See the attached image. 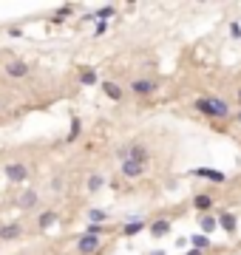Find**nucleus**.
<instances>
[{"mask_svg":"<svg viewBox=\"0 0 241 255\" xmlns=\"http://www.w3.org/2000/svg\"><path fill=\"white\" fill-rule=\"evenodd\" d=\"M88 219H91V224H103L108 216H105L103 210H94V207H91V210H88Z\"/></svg>","mask_w":241,"mask_h":255,"instance_id":"nucleus-23","label":"nucleus"},{"mask_svg":"<svg viewBox=\"0 0 241 255\" xmlns=\"http://www.w3.org/2000/svg\"><path fill=\"white\" fill-rule=\"evenodd\" d=\"M230 32H233V37H241V29H239V23H230Z\"/></svg>","mask_w":241,"mask_h":255,"instance_id":"nucleus-27","label":"nucleus"},{"mask_svg":"<svg viewBox=\"0 0 241 255\" xmlns=\"http://www.w3.org/2000/svg\"><path fill=\"white\" fill-rule=\"evenodd\" d=\"M145 167H148V164H139V162H134V159H125V162H122V176H125V179H142V176H145Z\"/></svg>","mask_w":241,"mask_h":255,"instance_id":"nucleus-7","label":"nucleus"},{"mask_svg":"<svg viewBox=\"0 0 241 255\" xmlns=\"http://www.w3.org/2000/svg\"><path fill=\"white\" fill-rule=\"evenodd\" d=\"M128 88H131V94H137V96H153L156 88H159V82L156 80H134Z\"/></svg>","mask_w":241,"mask_h":255,"instance_id":"nucleus-4","label":"nucleus"},{"mask_svg":"<svg viewBox=\"0 0 241 255\" xmlns=\"http://www.w3.org/2000/svg\"><path fill=\"white\" fill-rule=\"evenodd\" d=\"M116 159H119V162H125V159H128V142L116 148Z\"/></svg>","mask_w":241,"mask_h":255,"instance_id":"nucleus-26","label":"nucleus"},{"mask_svg":"<svg viewBox=\"0 0 241 255\" xmlns=\"http://www.w3.org/2000/svg\"><path fill=\"white\" fill-rule=\"evenodd\" d=\"M128 159H134V162H139V164H148L150 151L142 142H128Z\"/></svg>","mask_w":241,"mask_h":255,"instance_id":"nucleus-5","label":"nucleus"},{"mask_svg":"<svg viewBox=\"0 0 241 255\" xmlns=\"http://www.w3.org/2000/svg\"><path fill=\"white\" fill-rule=\"evenodd\" d=\"M190 173H193V176H205V179H210L213 185H224V182H227V176L221 173V170H213V167H193Z\"/></svg>","mask_w":241,"mask_h":255,"instance_id":"nucleus-8","label":"nucleus"},{"mask_svg":"<svg viewBox=\"0 0 241 255\" xmlns=\"http://www.w3.org/2000/svg\"><path fill=\"white\" fill-rule=\"evenodd\" d=\"M199 224H202V235H210V232H213V230L218 227V219L207 213V216H202V221H199Z\"/></svg>","mask_w":241,"mask_h":255,"instance_id":"nucleus-16","label":"nucleus"},{"mask_svg":"<svg viewBox=\"0 0 241 255\" xmlns=\"http://www.w3.org/2000/svg\"><path fill=\"white\" fill-rule=\"evenodd\" d=\"M148 230H150V235H153V238H162V235H168V232L173 230V224L168 219H159V221H153Z\"/></svg>","mask_w":241,"mask_h":255,"instance_id":"nucleus-12","label":"nucleus"},{"mask_svg":"<svg viewBox=\"0 0 241 255\" xmlns=\"http://www.w3.org/2000/svg\"><path fill=\"white\" fill-rule=\"evenodd\" d=\"M54 221H57V213H54V210H46V213H40V219H37V224H40V227L46 230V227H51Z\"/></svg>","mask_w":241,"mask_h":255,"instance_id":"nucleus-20","label":"nucleus"},{"mask_svg":"<svg viewBox=\"0 0 241 255\" xmlns=\"http://www.w3.org/2000/svg\"><path fill=\"white\" fill-rule=\"evenodd\" d=\"M236 119H239V122H241V111H239V114H236Z\"/></svg>","mask_w":241,"mask_h":255,"instance_id":"nucleus-31","label":"nucleus"},{"mask_svg":"<svg viewBox=\"0 0 241 255\" xmlns=\"http://www.w3.org/2000/svg\"><path fill=\"white\" fill-rule=\"evenodd\" d=\"M71 12H74V6H69V3H66V6H60L57 14H51V23H63V20H66Z\"/></svg>","mask_w":241,"mask_h":255,"instance_id":"nucleus-22","label":"nucleus"},{"mask_svg":"<svg viewBox=\"0 0 241 255\" xmlns=\"http://www.w3.org/2000/svg\"><path fill=\"white\" fill-rule=\"evenodd\" d=\"M193 207L202 213V216H207L210 213V207H213V196H207V193H199V196L193 198Z\"/></svg>","mask_w":241,"mask_h":255,"instance_id":"nucleus-13","label":"nucleus"},{"mask_svg":"<svg viewBox=\"0 0 241 255\" xmlns=\"http://www.w3.org/2000/svg\"><path fill=\"white\" fill-rule=\"evenodd\" d=\"M239 99H241V91H239Z\"/></svg>","mask_w":241,"mask_h":255,"instance_id":"nucleus-32","label":"nucleus"},{"mask_svg":"<svg viewBox=\"0 0 241 255\" xmlns=\"http://www.w3.org/2000/svg\"><path fill=\"white\" fill-rule=\"evenodd\" d=\"M85 187H88L91 193H100V190L105 187V179L100 173H91V176H88V182H85Z\"/></svg>","mask_w":241,"mask_h":255,"instance_id":"nucleus-17","label":"nucleus"},{"mask_svg":"<svg viewBox=\"0 0 241 255\" xmlns=\"http://www.w3.org/2000/svg\"><path fill=\"white\" fill-rule=\"evenodd\" d=\"M111 14H116V9H114V6H103L100 12L94 14V20H103V23H105V17H111Z\"/></svg>","mask_w":241,"mask_h":255,"instance_id":"nucleus-24","label":"nucleus"},{"mask_svg":"<svg viewBox=\"0 0 241 255\" xmlns=\"http://www.w3.org/2000/svg\"><path fill=\"white\" fill-rule=\"evenodd\" d=\"M0 111H3V105H0Z\"/></svg>","mask_w":241,"mask_h":255,"instance_id":"nucleus-33","label":"nucleus"},{"mask_svg":"<svg viewBox=\"0 0 241 255\" xmlns=\"http://www.w3.org/2000/svg\"><path fill=\"white\" fill-rule=\"evenodd\" d=\"M187 241H190V244H196L193 250H202V253H205L207 247H210V235H190Z\"/></svg>","mask_w":241,"mask_h":255,"instance_id":"nucleus-21","label":"nucleus"},{"mask_svg":"<svg viewBox=\"0 0 241 255\" xmlns=\"http://www.w3.org/2000/svg\"><path fill=\"white\" fill-rule=\"evenodd\" d=\"M105 29H108V23H103V20H100V23H97V29H94V32H97V34H103Z\"/></svg>","mask_w":241,"mask_h":255,"instance_id":"nucleus-28","label":"nucleus"},{"mask_svg":"<svg viewBox=\"0 0 241 255\" xmlns=\"http://www.w3.org/2000/svg\"><path fill=\"white\" fill-rule=\"evenodd\" d=\"M77 250H80V255H94L97 250H100V238H97V235H85V232H82L80 241H77Z\"/></svg>","mask_w":241,"mask_h":255,"instance_id":"nucleus-6","label":"nucleus"},{"mask_svg":"<svg viewBox=\"0 0 241 255\" xmlns=\"http://www.w3.org/2000/svg\"><path fill=\"white\" fill-rule=\"evenodd\" d=\"M3 71H6L12 80H26V77L32 74V65H29L26 60H12V63H6V65H3Z\"/></svg>","mask_w":241,"mask_h":255,"instance_id":"nucleus-3","label":"nucleus"},{"mask_svg":"<svg viewBox=\"0 0 241 255\" xmlns=\"http://www.w3.org/2000/svg\"><path fill=\"white\" fill-rule=\"evenodd\" d=\"M100 77H97V71L94 68H82L80 71V85H97Z\"/></svg>","mask_w":241,"mask_h":255,"instance_id":"nucleus-18","label":"nucleus"},{"mask_svg":"<svg viewBox=\"0 0 241 255\" xmlns=\"http://www.w3.org/2000/svg\"><path fill=\"white\" fill-rule=\"evenodd\" d=\"M23 235V227L20 224H3L0 227V241H14V238H20Z\"/></svg>","mask_w":241,"mask_h":255,"instance_id":"nucleus-11","label":"nucleus"},{"mask_svg":"<svg viewBox=\"0 0 241 255\" xmlns=\"http://www.w3.org/2000/svg\"><path fill=\"white\" fill-rule=\"evenodd\" d=\"M218 227H221L224 232H236L239 230V221H236L233 213H224V216H218Z\"/></svg>","mask_w":241,"mask_h":255,"instance_id":"nucleus-14","label":"nucleus"},{"mask_svg":"<svg viewBox=\"0 0 241 255\" xmlns=\"http://www.w3.org/2000/svg\"><path fill=\"white\" fill-rule=\"evenodd\" d=\"M199 114H205L207 119H227L230 116V105L224 102V99H218V96H199L196 99V105H193Z\"/></svg>","mask_w":241,"mask_h":255,"instance_id":"nucleus-1","label":"nucleus"},{"mask_svg":"<svg viewBox=\"0 0 241 255\" xmlns=\"http://www.w3.org/2000/svg\"><path fill=\"white\" fill-rule=\"evenodd\" d=\"M103 91H105V96L108 99H114V102H122V96H125V88L122 85H116V82H103Z\"/></svg>","mask_w":241,"mask_h":255,"instance_id":"nucleus-10","label":"nucleus"},{"mask_svg":"<svg viewBox=\"0 0 241 255\" xmlns=\"http://www.w3.org/2000/svg\"><path fill=\"white\" fill-rule=\"evenodd\" d=\"M3 176H6L12 185H23L26 179H29V167H26L23 162H9L3 167Z\"/></svg>","mask_w":241,"mask_h":255,"instance_id":"nucleus-2","label":"nucleus"},{"mask_svg":"<svg viewBox=\"0 0 241 255\" xmlns=\"http://www.w3.org/2000/svg\"><path fill=\"white\" fill-rule=\"evenodd\" d=\"M80 130H82V122L74 116V119H71V130H69V136H66V142H69V145H71V142H77V139H80Z\"/></svg>","mask_w":241,"mask_h":255,"instance_id":"nucleus-19","label":"nucleus"},{"mask_svg":"<svg viewBox=\"0 0 241 255\" xmlns=\"http://www.w3.org/2000/svg\"><path fill=\"white\" fill-rule=\"evenodd\" d=\"M145 227H148V224H145L142 219H131L125 227H122V235H139V232L145 230Z\"/></svg>","mask_w":241,"mask_h":255,"instance_id":"nucleus-15","label":"nucleus"},{"mask_svg":"<svg viewBox=\"0 0 241 255\" xmlns=\"http://www.w3.org/2000/svg\"><path fill=\"white\" fill-rule=\"evenodd\" d=\"M184 255H205L202 250H190V253H184Z\"/></svg>","mask_w":241,"mask_h":255,"instance_id":"nucleus-29","label":"nucleus"},{"mask_svg":"<svg viewBox=\"0 0 241 255\" xmlns=\"http://www.w3.org/2000/svg\"><path fill=\"white\" fill-rule=\"evenodd\" d=\"M17 204L23 210H34L40 204V196H37V190H23L20 196H17Z\"/></svg>","mask_w":241,"mask_h":255,"instance_id":"nucleus-9","label":"nucleus"},{"mask_svg":"<svg viewBox=\"0 0 241 255\" xmlns=\"http://www.w3.org/2000/svg\"><path fill=\"white\" fill-rule=\"evenodd\" d=\"M150 255H165V250H156V253H150Z\"/></svg>","mask_w":241,"mask_h":255,"instance_id":"nucleus-30","label":"nucleus"},{"mask_svg":"<svg viewBox=\"0 0 241 255\" xmlns=\"http://www.w3.org/2000/svg\"><path fill=\"white\" fill-rule=\"evenodd\" d=\"M100 232H103V224H88L85 227V235H97L100 238Z\"/></svg>","mask_w":241,"mask_h":255,"instance_id":"nucleus-25","label":"nucleus"}]
</instances>
